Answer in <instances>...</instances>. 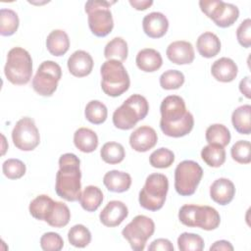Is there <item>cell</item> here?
Returning a JSON list of instances; mask_svg holds the SVG:
<instances>
[{
	"label": "cell",
	"instance_id": "1",
	"mask_svg": "<svg viewBox=\"0 0 251 251\" xmlns=\"http://www.w3.org/2000/svg\"><path fill=\"white\" fill-rule=\"evenodd\" d=\"M160 127L170 137H182L188 134L194 126V118L186 110L184 100L177 95L165 97L160 106Z\"/></svg>",
	"mask_w": 251,
	"mask_h": 251
},
{
	"label": "cell",
	"instance_id": "2",
	"mask_svg": "<svg viewBox=\"0 0 251 251\" xmlns=\"http://www.w3.org/2000/svg\"><path fill=\"white\" fill-rule=\"evenodd\" d=\"M80 161L73 153H65L59 159V171L56 174L55 190L61 198L75 202L81 194Z\"/></svg>",
	"mask_w": 251,
	"mask_h": 251
},
{
	"label": "cell",
	"instance_id": "3",
	"mask_svg": "<svg viewBox=\"0 0 251 251\" xmlns=\"http://www.w3.org/2000/svg\"><path fill=\"white\" fill-rule=\"evenodd\" d=\"M148 111L149 105L146 98L140 94H132L115 110L113 124L119 129H130L147 116Z\"/></svg>",
	"mask_w": 251,
	"mask_h": 251
},
{
	"label": "cell",
	"instance_id": "4",
	"mask_svg": "<svg viewBox=\"0 0 251 251\" xmlns=\"http://www.w3.org/2000/svg\"><path fill=\"white\" fill-rule=\"evenodd\" d=\"M101 88L105 94L118 97L130 85L129 75L123 63L118 60H107L100 68Z\"/></svg>",
	"mask_w": 251,
	"mask_h": 251
},
{
	"label": "cell",
	"instance_id": "5",
	"mask_svg": "<svg viewBox=\"0 0 251 251\" xmlns=\"http://www.w3.org/2000/svg\"><path fill=\"white\" fill-rule=\"evenodd\" d=\"M4 74L13 84H26L32 75V59L29 53L22 47L12 48L7 55Z\"/></svg>",
	"mask_w": 251,
	"mask_h": 251
},
{
	"label": "cell",
	"instance_id": "6",
	"mask_svg": "<svg viewBox=\"0 0 251 251\" xmlns=\"http://www.w3.org/2000/svg\"><path fill=\"white\" fill-rule=\"evenodd\" d=\"M168 190L169 180L165 175L159 173L149 175L139 192L140 206L153 212L160 210L165 204Z\"/></svg>",
	"mask_w": 251,
	"mask_h": 251
},
{
	"label": "cell",
	"instance_id": "7",
	"mask_svg": "<svg viewBox=\"0 0 251 251\" xmlns=\"http://www.w3.org/2000/svg\"><path fill=\"white\" fill-rule=\"evenodd\" d=\"M179 222L189 227H199L205 230L216 229L221 223L218 211L210 206L193 204L183 205L178 211Z\"/></svg>",
	"mask_w": 251,
	"mask_h": 251
},
{
	"label": "cell",
	"instance_id": "8",
	"mask_svg": "<svg viewBox=\"0 0 251 251\" xmlns=\"http://www.w3.org/2000/svg\"><path fill=\"white\" fill-rule=\"evenodd\" d=\"M114 3L115 1L103 0H90L85 3L84 10L88 15V26L95 36L104 37L112 31L114 21L110 7Z\"/></svg>",
	"mask_w": 251,
	"mask_h": 251
},
{
	"label": "cell",
	"instance_id": "9",
	"mask_svg": "<svg viewBox=\"0 0 251 251\" xmlns=\"http://www.w3.org/2000/svg\"><path fill=\"white\" fill-rule=\"evenodd\" d=\"M203 176L201 166L192 160L180 162L175 170V188L181 196H190L195 193Z\"/></svg>",
	"mask_w": 251,
	"mask_h": 251
},
{
	"label": "cell",
	"instance_id": "10",
	"mask_svg": "<svg viewBox=\"0 0 251 251\" xmlns=\"http://www.w3.org/2000/svg\"><path fill=\"white\" fill-rule=\"evenodd\" d=\"M155 231L153 220L144 215L135 216L122 230V235L126 239L134 251H142L145 248L147 240Z\"/></svg>",
	"mask_w": 251,
	"mask_h": 251
},
{
	"label": "cell",
	"instance_id": "11",
	"mask_svg": "<svg viewBox=\"0 0 251 251\" xmlns=\"http://www.w3.org/2000/svg\"><path fill=\"white\" fill-rule=\"evenodd\" d=\"M62 77V69L54 61H44L32 78L33 90L41 96H51Z\"/></svg>",
	"mask_w": 251,
	"mask_h": 251
},
{
	"label": "cell",
	"instance_id": "12",
	"mask_svg": "<svg viewBox=\"0 0 251 251\" xmlns=\"http://www.w3.org/2000/svg\"><path fill=\"white\" fill-rule=\"evenodd\" d=\"M201 11L220 27L232 25L239 17L238 8L222 0H201L199 1Z\"/></svg>",
	"mask_w": 251,
	"mask_h": 251
},
{
	"label": "cell",
	"instance_id": "13",
	"mask_svg": "<svg viewBox=\"0 0 251 251\" xmlns=\"http://www.w3.org/2000/svg\"><path fill=\"white\" fill-rule=\"evenodd\" d=\"M14 145L22 151H32L40 142L39 131L31 118L24 117L19 120L12 131Z\"/></svg>",
	"mask_w": 251,
	"mask_h": 251
},
{
	"label": "cell",
	"instance_id": "14",
	"mask_svg": "<svg viewBox=\"0 0 251 251\" xmlns=\"http://www.w3.org/2000/svg\"><path fill=\"white\" fill-rule=\"evenodd\" d=\"M128 215V209L125 203L119 200H112L107 203L99 215L100 222L108 227L120 226Z\"/></svg>",
	"mask_w": 251,
	"mask_h": 251
},
{
	"label": "cell",
	"instance_id": "15",
	"mask_svg": "<svg viewBox=\"0 0 251 251\" xmlns=\"http://www.w3.org/2000/svg\"><path fill=\"white\" fill-rule=\"evenodd\" d=\"M157 141V132L149 126L137 127L129 136V145L136 152H146L152 149Z\"/></svg>",
	"mask_w": 251,
	"mask_h": 251
},
{
	"label": "cell",
	"instance_id": "16",
	"mask_svg": "<svg viewBox=\"0 0 251 251\" xmlns=\"http://www.w3.org/2000/svg\"><path fill=\"white\" fill-rule=\"evenodd\" d=\"M166 54L168 59L176 65H188L194 60V48L188 41L177 40L172 42L167 50Z\"/></svg>",
	"mask_w": 251,
	"mask_h": 251
},
{
	"label": "cell",
	"instance_id": "17",
	"mask_svg": "<svg viewBox=\"0 0 251 251\" xmlns=\"http://www.w3.org/2000/svg\"><path fill=\"white\" fill-rule=\"evenodd\" d=\"M142 27L147 36L151 38H160L167 33L169 21L163 13L152 12L143 18Z\"/></svg>",
	"mask_w": 251,
	"mask_h": 251
},
{
	"label": "cell",
	"instance_id": "18",
	"mask_svg": "<svg viewBox=\"0 0 251 251\" xmlns=\"http://www.w3.org/2000/svg\"><path fill=\"white\" fill-rule=\"evenodd\" d=\"M69 72L76 77L88 75L93 69V59L91 55L83 50L75 51L68 59Z\"/></svg>",
	"mask_w": 251,
	"mask_h": 251
},
{
	"label": "cell",
	"instance_id": "19",
	"mask_svg": "<svg viewBox=\"0 0 251 251\" xmlns=\"http://www.w3.org/2000/svg\"><path fill=\"white\" fill-rule=\"evenodd\" d=\"M235 194V187L231 180L226 177L216 179L210 187V197L222 206L230 203Z\"/></svg>",
	"mask_w": 251,
	"mask_h": 251
},
{
	"label": "cell",
	"instance_id": "20",
	"mask_svg": "<svg viewBox=\"0 0 251 251\" xmlns=\"http://www.w3.org/2000/svg\"><path fill=\"white\" fill-rule=\"evenodd\" d=\"M238 73L237 65L230 58L222 57L216 60L211 67V74L215 79L221 82L232 81Z\"/></svg>",
	"mask_w": 251,
	"mask_h": 251
},
{
	"label": "cell",
	"instance_id": "21",
	"mask_svg": "<svg viewBox=\"0 0 251 251\" xmlns=\"http://www.w3.org/2000/svg\"><path fill=\"white\" fill-rule=\"evenodd\" d=\"M103 183L109 191L122 193L129 189L131 185V176L126 172L112 170L104 175Z\"/></svg>",
	"mask_w": 251,
	"mask_h": 251
},
{
	"label": "cell",
	"instance_id": "22",
	"mask_svg": "<svg viewBox=\"0 0 251 251\" xmlns=\"http://www.w3.org/2000/svg\"><path fill=\"white\" fill-rule=\"evenodd\" d=\"M136 66L145 73H153L162 67L163 59L159 51L152 48L140 50L135 58Z\"/></svg>",
	"mask_w": 251,
	"mask_h": 251
},
{
	"label": "cell",
	"instance_id": "23",
	"mask_svg": "<svg viewBox=\"0 0 251 251\" xmlns=\"http://www.w3.org/2000/svg\"><path fill=\"white\" fill-rule=\"evenodd\" d=\"M46 47L53 56L60 57L66 54L70 48V39L66 31L62 29L52 30L47 35Z\"/></svg>",
	"mask_w": 251,
	"mask_h": 251
},
{
	"label": "cell",
	"instance_id": "24",
	"mask_svg": "<svg viewBox=\"0 0 251 251\" xmlns=\"http://www.w3.org/2000/svg\"><path fill=\"white\" fill-rule=\"evenodd\" d=\"M196 48L202 57L212 58L221 51V40L215 33L206 31L198 36Z\"/></svg>",
	"mask_w": 251,
	"mask_h": 251
},
{
	"label": "cell",
	"instance_id": "25",
	"mask_svg": "<svg viewBox=\"0 0 251 251\" xmlns=\"http://www.w3.org/2000/svg\"><path fill=\"white\" fill-rule=\"evenodd\" d=\"M98 136L95 131L87 127H79L74 133L75 146L83 153H91L98 146Z\"/></svg>",
	"mask_w": 251,
	"mask_h": 251
},
{
	"label": "cell",
	"instance_id": "26",
	"mask_svg": "<svg viewBox=\"0 0 251 251\" xmlns=\"http://www.w3.org/2000/svg\"><path fill=\"white\" fill-rule=\"evenodd\" d=\"M251 106L245 104L237 107L231 115V123L234 129L240 134L251 133Z\"/></svg>",
	"mask_w": 251,
	"mask_h": 251
},
{
	"label": "cell",
	"instance_id": "27",
	"mask_svg": "<svg viewBox=\"0 0 251 251\" xmlns=\"http://www.w3.org/2000/svg\"><path fill=\"white\" fill-rule=\"evenodd\" d=\"M70 220L71 212L69 207L63 202L54 201L45 222L53 227H63L69 224Z\"/></svg>",
	"mask_w": 251,
	"mask_h": 251
},
{
	"label": "cell",
	"instance_id": "28",
	"mask_svg": "<svg viewBox=\"0 0 251 251\" xmlns=\"http://www.w3.org/2000/svg\"><path fill=\"white\" fill-rule=\"evenodd\" d=\"M103 201L102 190L94 185L86 186L80 194L79 203L83 210L87 212L96 211Z\"/></svg>",
	"mask_w": 251,
	"mask_h": 251
},
{
	"label": "cell",
	"instance_id": "29",
	"mask_svg": "<svg viewBox=\"0 0 251 251\" xmlns=\"http://www.w3.org/2000/svg\"><path fill=\"white\" fill-rule=\"evenodd\" d=\"M53 203H54V200L48 195H45V194L38 195L29 204V207H28L29 214L34 219L45 222L49 212L51 211Z\"/></svg>",
	"mask_w": 251,
	"mask_h": 251
},
{
	"label": "cell",
	"instance_id": "30",
	"mask_svg": "<svg viewBox=\"0 0 251 251\" xmlns=\"http://www.w3.org/2000/svg\"><path fill=\"white\" fill-rule=\"evenodd\" d=\"M202 160L213 168H219L226 162V150L218 144H208L201 150Z\"/></svg>",
	"mask_w": 251,
	"mask_h": 251
},
{
	"label": "cell",
	"instance_id": "31",
	"mask_svg": "<svg viewBox=\"0 0 251 251\" xmlns=\"http://www.w3.org/2000/svg\"><path fill=\"white\" fill-rule=\"evenodd\" d=\"M128 48L127 43L122 37H115L110 40L104 49V56L107 60L125 61L127 58Z\"/></svg>",
	"mask_w": 251,
	"mask_h": 251
},
{
	"label": "cell",
	"instance_id": "32",
	"mask_svg": "<svg viewBox=\"0 0 251 251\" xmlns=\"http://www.w3.org/2000/svg\"><path fill=\"white\" fill-rule=\"evenodd\" d=\"M205 137L209 144H218L225 147L230 141V131L222 124H214L207 127Z\"/></svg>",
	"mask_w": 251,
	"mask_h": 251
},
{
	"label": "cell",
	"instance_id": "33",
	"mask_svg": "<svg viewBox=\"0 0 251 251\" xmlns=\"http://www.w3.org/2000/svg\"><path fill=\"white\" fill-rule=\"evenodd\" d=\"M100 156L102 160L110 165H115L121 163L126 156V151L124 146L118 142H106L101 150Z\"/></svg>",
	"mask_w": 251,
	"mask_h": 251
},
{
	"label": "cell",
	"instance_id": "34",
	"mask_svg": "<svg viewBox=\"0 0 251 251\" xmlns=\"http://www.w3.org/2000/svg\"><path fill=\"white\" fill-rule=\"evenodd\" d=\"M85 118L93 125L103 124L108 116V110L104 103L99 100L89 101L84 110Z\"/></svg>",
	"mask_w": 251,
	"mask_h": 251
},
{
	"label": "cell",
	"instance_id": "35",
	"mask_svg": "<svg viewBox=\"0 0 251 251\" xmlns=\"http://www.w3.org/2000/svg\"><path fill=\"white\" fill-rule=\"evenodd\" d=\"M18 14L11 9L0 10V34L3 36L13 35L19 27Z\"/></svg>",
	"mask_w": 251,
	"mask_h": 251
},
{
	"label": "cell",
	"instance_id": "36",
	"mask_svg": "<svg viewBox=\"0 0 251 251\" xmlns=\"http://www.w3.org/2000/svg\"><path fill=\"white\" fill-rule=\"evenodd\" d=\"M69 242L77 248L86 247L91 241V233L83 225H75L68 232Z\"/></svg>",
	"mask_w": 251,
	"mask_h": 251
},
{
	"label": "cell",
	"instance_id": "37",
	"mask_svg": "<svg viewBox=\"0 0 251 251\" xmlns=\"http://www.w3.org/2000/svg\"><path fill=\"white\" fill-rule=\"evenodd\" d=\"M177 246L180 251H202L205 244L199 234L183 232L177 237Z\"/></svg>",
	"mask_w": 251,
	"mask_h": 251
},
{
	"label": "cell",
	"instance_id": "38",
	"mask_svg": "<svg viewBox=\"0 0 251 251\" xmlns=\"http://www.w3.org/2000/svg\"><path fill=\"white\" fill-rule=\"evenodd\" d=\"M175 162V154L172 150L161 147L151 153L149 157V163L153 168L167 169Z\"/></svg>",
	"mask_w": 251,
	"mask_h": 251
},
{
	"label": "cell",
	"instance_id": "39",
	"mask_svg": "<svg viewBox=\"0 0 251 251\" xmlns=\"http://www.w3.org/2000/svg\"><path fill=\"white\" fill-rule=\"evenodd\" d=\"M184 83V75L180 71L168 70L160 76V85L166 90L178 89Z\"/></svg>",
	"mask_w": 251,
	"mask_h": 251
},
{
	"label": "cell",
	"instance_id": "40",
	"mask_svg": "<svg viewBox=\"0 0 251 251\" xmlns=\"http://www.w3.org/2000/svg\"><path fill=\"white\" fill-rule=\"evenodd\" d=\"M250 148L251 145L248 140L236 141L230 149L231 158L239 164H249L251 162Z\"/></svg>",
	"mask_w": 251,
	"mask_h": 251
},
{
	"label": "cell",
	"instance_id": "41",
	"mask_svg": "<svg viewBox=\"0 0 251 251\" xmlns=\"http://www.w3.org/2000/svg\"><path fill=\"white\" fill-rule=\"evenodd\" d=\"M25 165L19 159H8L2 165V171L9 179L21 178L25 174Z\"/></svg>",
	"mask_w": 251,
	"mask_h": 251
},
{
	"label": "cell",
	"instance_id": "42",
	"mask_svg": "<svg viewBox=\"0 0 251 251\" xmlns=\"http://www.w3.org/2000/svg\"><path fill=\"white\" fill-rule=\"evenodd\" d=\"M40 246L44 251H60L64 246V240L57 232H45L40 237Z\"/></svg>",
	"mask_w": 251,
	"mask_h": 251
},
{
	"label": "cell",
	"instance_id": "43",
	"mask_svg": "<svg viewBox=\"0 0 251 251\" xmlns=\"http://www.w3.org/2000/svg\"><path fill=\"white\" fill-rule=\"evenodd\" d=\"M236 38L238 43L244 48L251 46V20L245 19L236 29Z\"/></svg>",
	"mask_w": 251,
	"mask_h": 251
},
{
	"label": "cell",
	"instance_id": "44",
	"mask_svg": "<svg viewBox=\"0 0 251 251\" xmlns=\"http://www.w3.org/2000/svg\"><path fill=\"white\" fill-rule=\"evenodd\" d=\"M149 251H174V246L169 239L166 238H158L151 242L148 247Z\"/></svg>",
	"mask_w": 251,
	"mask_h": 251
},
{
	"label": "cell",
	"instance_id": "45",
	"mask_svg": "<svg viewBox=\"0 0 251 251\" xmlns=\"http://www.w3.org/2000/svg\"><path fill=\"white\" fill-rule=\"evenodd\" d=\"M214 250H217V251H219V250L232 251L233 246L227 240H218V241L214 242L213 245H211V247H210V251H214Z\"/></svg>",
	"mask_w": 251,
	"mask_h": 251
},
{
	"label": "cell",
	"instance_id": "46",
	"mask_svg": "<svg viewBox=\"0 0 251 251\" xmlns=\"http://www.w3.org/2000/svg\"><path fill=\"white\" fill-rule=\"evenodd\" d=\"M239 90L246 98L249 99L251 97V95H250V76L249 75L245 76L243 79L240 80Z\"/></svg>",
	"mask_w": 251,
	"mask_h": 251
},
{
	"label": "cell",
	"instance_id": "47",
	"mask_svg": "<svg viewBox=\"0 0 251 251\" xmlns=\"http://www.w3.org/2000/svg\"><path fill=\"white\" fill-rule=\"evenodd\" d=\"M129 4L136 10L138 11H143L146 10L147 8H149L152 4L153 1L151 0H129Z\"/></svg>",
	"mask_w": 251,
	"mask_h": 251
}]
</instances>
